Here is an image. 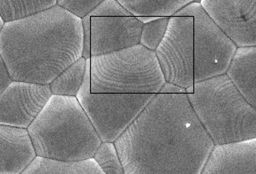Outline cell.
Masks as SVG:
<instances>
[{
	"instance_id": "1",
	"label": "cell",
	"mask_w": 256,
	"mask_h": 174,
	"mask_svg": "<svg viewBox=\"0 0 256 174\" xmlns=\"http://www.w3.org/2000/svg\"><path fill=\"white\" fill-rule=\"evenodd\" d=\"M115 145L126 174H202L215 144L186 93H158Z\"/></svg>"
},
{
	"instance_id": "2",
	"label": "cell",
	"mask_w": 256,
	"mask_h": 174,
	"mask_svg": "<svg viewBox=\"0 0 256 174\" xmlns=\"http://www.w3.org/2000/svg\"><path fill=\"white\" fill-rule=\"evenodd\" d=\"M82 19L55 6L6 22L0 30V58L12 80L50 84L82 57Z\"/></svg>"
},
{
	"instance_id": "3",
	"label": "cell",
	"mask_w": 256,
	"mask_h": 174,
	"mask_svg": "<svg viewBox=\"0 0 256 174\" xmlns=\"http://www.w3.org/2000/svg\"><path fill=\"white\" fill-rule=\"evenodd\" d=\"M28 130L38 156L49 158H91L102 144L77 96L52 95Z\"/></svg>"
},
{
	"instance_id": "4",
	"label": "cell",
	"mask_w": 256,
	"mask_h": 174,
	"mask_svg": "<svg viewBox=\"0 0 256 174\" xmlns=\"http://www.w3.org/2000/svg\"><path fill=\"white\" fill-rule=\"evenodd\" d=\"M194 86L189 101L215 145L256 137V109L226 74Z\"/></svg>"
},
{
	"instance_id": "5",
	"label": "cell",
	"mask_w": 256,
	"mask_h": 174,
	"mask_svg": "<svg viewBox=\"0 0 256 174\" xmlns=\"http://www.w3.org/2000/svg\"><path fill=\"white\" fill-rule=\"evenodd\" d=\"M92 93L158 94L166 80L154 50L142 44L90 58Z\"/></svg>"
},
{
	"instance_id": "6",
	"label": "cell",
	"mask_w": 256,
	"mask_h": 174,
	"mask_svg": "<svg viewBox=\"0 0 256 174\" xmlns=\"http://www.w3.org/2000/svg\"><path fill=\"white\" fill-rule=\"evenodd\" d=\"M90 58L77 98L86 112L102 142H115L156 94L92 93Z\"/></svg>"
},
{
	"instance_id": "7",
	"label": "cell",
	"mask_w": 256,
	"mask_h": 174,
	"mask_svg": "<svg viewBox=\"0 0 256 174\" xmlns=\"http://www.w3.org/2000/svg\"><path fill=\"white\" fill-rule=\"evenodd\" d=\"M174 16L194 18V82L226 74L238 46L208 14L200 3L192 2Z\"/></svg>"
},
{
	"instance_id": "8",
	"label": "cell",
	"mask_w": 256,
	"mask_h": 174,
	"mask_svg": "<svg viewBox=\"0 0 256 174\" xmlns=\"http://www.w3.org/2000/svg\"><path fill=\"white\" fill-rule=\"evenodd\" d=\"M194 18L170 17L166 34L154 50L166 82L180 87L194 84Z\"/></svg>"
},
{
	"instance_id": "9",
	"label": "cell",
	"mask_w": 256,
	"mask_h": 174,
	"mask_svg": "<svg viewBox=\"0 0 256 174\" xmlns=\"http://www.w3.org/2000/svg\"><path fill=\"white\" fill-rule=\"evenodd\" d=\"M52 95L50 84L12 80L0 96V125L28 128Z\"/></svg>"
},
{
	"instance_id": "10",
	"label": "cell",
	"mask_w": 256,
	"mask_h": 174,
	"mask_svg": "<svg viewBox=\"0 0 256 174\" xmlns=\"http://www.w3.org/2000/svg\"><path fill=\"white\" fill-rule=\"evenodd\" d=\"M200 3L238 48L256 46V0H200Z\"/></svg>"
},
{
	"instance_id": "11",
	"label": "cell",
	"mask_w": 256,
	"mask_h": 174,
	"mask_svg": "<svg viewBox=\"0 0 256 174\" xmlns=\"http://www.w3.org/2000/svg\"><path fill=\"white\" fill-rule=\"evenodd\" d=\"M142 26L136 16L91 17V57L139 44Z\"/></svg>"
},
{
	"instance_id": "12",
	"label": "cell",
	"mask_w": 256,
	"mask_h": 174,
	"mask_svg": "<svg viewBox=\"0 0 256 174\" xmlns=\"http://www.w3.org/2000/svg\"><path fill=\"white\" fill-rule=\"evenodd\" d=\"M202 174H256V137L215 145Z\"/></svg>"
},
{
	"instance_id": "13",
	"label": "cell",
	"mask_w": 256,
	"mask_h": 174,
	"mask_svg": "<svg viewBox=\"0 0 256 174\" xmlns=\"http://www.w3.org/2000/svg\"><path fill=\"white\" fill-rule=\"evenodd\" d=\"M36 156L28 128L0 125V174H22Z\"/></svg>"
},
{
	"instance_id": "14",
	"label": "cell",
	"mask_w": 256,
	"mask_h": 174,
	"mask_svg": "<svg viewBox=\"0 0 256 174\" xmlns=\"http://www.w3.org/2000/svg\"><path fill=\"white\" fill-rule=\"evenodd\" d=\"M226 74L256 109V46L238 47Z\"/></svg>"
},
{
	"instance_id": "15",
	"label": "cell",
	"mask_w": 256,
	"mask_h": 174,
	"mask_svg": "<svg viewBox=\"0 0 256 174\" xmlns=\"http://www.w3.org/2000/svg\"><path fill=\"white\" fill-rule=\"evenodd\" d=\"M22 174H106L94 158L60 160L38 156Z\"/></svg>"
},
{
	"instance_id": "16",
	"label": "cell",
	"mask_w": 256,
	"mask_h": 174,
	"mask_svg": "<svg viewBox=\"0 0 256 174\" xmlns=\"http://www.w3.org/2000/svg\"><path fill=\"white\" fill-rule=\"evenodd\" d=\"M132 16L172 17L194 0H118Z\"/></svg>"
},
{
	"instance_id": "17",
	"label": "cell",
	"mask_w": 256,
	"mask_h": 174,
	"mask_svg": "<svg viewBox=\"0 0 256 174\" xmlns=\"http://www.w3.org/2000/svg\"><path fill=\"white\" fill-rule=\"evenodd\" d=\"M87 69V58L82 57L50 84L53 95L77 96Z\"/></svg>"
},
{
	"instance_id": "18",
	"label": "cell",
	"mask_w": 256,
	"mask_h": 174,
	"mask_svg": "<svg viewBox=\"0 0 256 174\" xmlns=\"http://www.w3.org/2000/svg\"><path fill=\"white\" fill-rule=\"evenodd\" d=\"M55 6L56 0H0V16L6 22H12Z\"/></svg>"
},
{
	"instance_id": "19",
	"label": "cell",
	"mask_w": 256,
	"mask_h": 174,
	"mask_svg": "<svg viewBox=\"0 0 256 174\" xmlns=\"http://www.w3.org/2000/svg\"><path fill=\"white\" fill-rule=\"evenodd\" d=\"M94 158L106 174H124V170L115 142H102Z\"/></svg>"
},
{
	"instance_id": "20",
	"label": "cell",
	"mask_w": 256,
	"mask_h": 174,
	"mask_svg": "<svg viewBox=\"0 0 256 174\" xmlns=\"http://www.w3.org/2000/svg\"><path fill=\"white\" fill-rule=\"evenodd\" d=\"M170 17H161L152 22L145 23L142 30L140 44L156 50L166 34Z\"/></svg>"
},
{
	"instance_id": "21",
	"label": "cell",
	"mask_w": 256,
	"mask_h": 174,
	"mask_svg": "<svg viewBox=\"0 0 256 174\" xmlns=\"http://www.w3.org/2000/svg\"><path fill=\"white\" fill-rule=\"evenodd\" d=\"M102 0H56V6L78 16L80 19L88 16Z\"/></svg>"
},
{
	"instance_id": "22",
	"label": "cell",
	"mask_w": 256,
	"mask_h": 174,
	"mask_svg": "<svg viewBox=\"0 0 256 174\" xmlns=\"http://www.w3.org/2000/svg\"><path fill=\"white\" fill-rule=\"evenodd\" d=\"M88 16L91 17L132 16L118 0H102Z\"/></svg>"
},
{
	"instance_id": "23",
	"label": "cell",
	"mask_w": 256,
	"mask_h": 174,
	"mask_svg": "<svg viewBox=\"0 0 256 174\" xmlns=\"http://www.w3.org/2000/svg\"><path fill=\"white\" fill-rule=\"evenodd\" d=\"M83 32H84V47L82 57L91 58V16H85L82 18Z\"/></svg>"
},
{
	"instance_id": "24",
	"label": "cell",
	"mask_w": 256,
	"mask_h": 174,
	"mask_svg": "<svg viewBox=\"0 0 256 174\" xmlns=\"http://www.w3.org/2000/svg\"><path fill=\"white\" fill-rule=\"evenodd\" d=\"M12 82L10 72L2 58H0V92L3 93Z\"/></svg>"
},
{
	"instance_id": "25",
	"label": "cell",
	"mask_w": 256,
	"mask_h": 174,
	"mask_svg": "<svg viewBox=\"0 0 256 174\" xmlns=\"http://www.w3.org/2000/svg\"><path fill=\"white\" fill-rule=\"evenodd\" d=\"M159 93H164V94H184L186 93V90L184 88L180 87L176 84H170L166 82L164 84L161 90Z\"/></svg>"
},
{
	"instance_id": "26",
	"label": "cell",
	"mask_w": 256,
	"mask_h": 174,
	"mask_svg": "<svg viewBox=\"0 0 256 174\" xmlns=\"http://www.w3.org/2000/svg\"><path fill=\"white\" fill-rule=\"evenodd\" d=\"M140 22L142 24L145 23L152 22L156 20H159L161 17H158V16H142V17H137Z\"/></svg>"
},
{
	"instance_id": "27",
	"label": "cell",
	"mask_w": 256,
	"mask_h": 174,
	"mask_svg": "<svg viewBox=\"0 0 256 174\" xmlns=\"http://www.w3.org/2000/svg\"><path fill=\"white\" fill-rule=\"evenodd\" d=\"M186 94H188V93H192V92L194 91V86L192 85V86H190V87L186 88Z\"/></svg>"
}]
</instances>
